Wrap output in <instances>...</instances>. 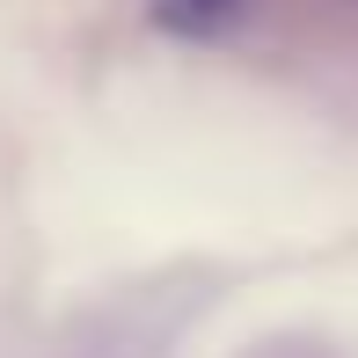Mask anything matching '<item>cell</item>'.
Instances as JSON below:
<instances>
[{
  "instance_id": "obj_1",
  "label": "cell",
  "mask_w": 358,
  "mask_h": 358,
  "mask_svg": "<svg viewBox=\"0 0 358 358\" xmlns=\"http://www.w3.org/2000/svg\"><path fill=\"white\" fill-rule=\"evenodd\" d=\"M241 15H249V0H154V22L176 29V37H198V44H220Z\"/></svg>"
}]
</instances>
